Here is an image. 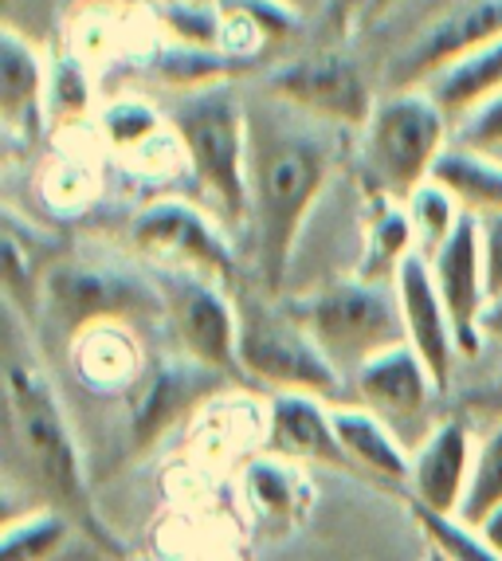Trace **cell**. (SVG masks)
I'll return each instance as SVG.
<instances>
[{"instance_id": "cell-1", "label": "cell", "mask_w": 502, "mask_h": 561, "mask_svg": "<svg viewBox=\"0 0 502 561\" xmlns=\"http://www.w3.org/2000/svg\"><path fill=\"white\" fill-rule=\"evenodd\" d=\"M330 173L334 138L326 134V122L271 94L248 106V220L255 236V272L271 295L287 279L298 236Z\"/></svg>"}, {"instance_id": "cell-2", "label": "cell", "mask_w": 502, "mask_h": 561, "mask_svg": "<svg viewBox=\"0 0 502 561\" xmlns=\"http://www.w3.org/2000/svg\"><path fill=\"white\" fill-rule=\"evenodd\" d=\"M4 401H9L12 444H16L32 483L47 495V506L64 511L75 530H83L91 542H99V550L122 558L126 553L122 542L94 511L83 451L75 444L56 385L24 334V314H16L12 307H4Z\"/></svg>"}, {"instance_id": "cell-3", "label": "cell", "mask_w": 502, "mask_h": 561, "mask_svg": "<svg viewBox=\"0 0 502 561\" xmlns=\"http://www.w3.org/2000/svg\"><path fill=\"white\" fill-rule=\"evenodd\" d=\"M452 138L456 126L424 87L385 91L362 130V169L369 188L404 205L424 181H432Z\"/></svg>"}, {"instance_id": "cell-4", "label": "cell", "mask_w": 502, "mask_h": 561, "mask_svg": "<svg viewBox=\"0 0 502 561\" xmlns=\"http://www.w3.org/2000/svg\"><path fill=\"white\" fill-rule=\"evenodd\" d=\"M185 165L228 220H248V106L232 83L185 91L169 106Z\"/></svg>"}, {"instance_id": "cell-5", "label": "cell", "mask_w": 502, "mask_h": 561, "mask_svg": "<svg viewBox=\"0 0 502 561\" xmlns=\"http://www.w3.org/2000/svg\"><path fill=\"white\" fill-rule=\"evenodd\" d=\"M287 307L295 310V319L310 330V337L342 377H354L365 362L409 342L392 283H369L354 275V279L326 283L315 295L287 302Z\"/></svg>"}, {"instance_id": "cell-6", "label": "cell", "mask_w": 502, "mask_h": 561, "mask_svg": "<svg viewBox=\"0 0 502 561\" xmlns=\"http://www.w3.org/2000/svg\"><path fill=\"white\" fill-rule=\"evenodd\" d=\"M240 307V365L248 385H271L275 393H310L322 401L342 397V374L322 354L290 307L251 295Z\"/></svg>"}, {"instance_id": "cell-7", "label": "cell", "mask_w": 502, "mask_h": 561, "mask_svg": "<svg viewBox=\"0 0 502 561\" xmlns=\"http://www.w3.org/2000/svg\"><path fill=\"white\" fill-rule=\"evenodd\" d=\"M44 310L59 327L83 334L99 322L166 319L158 279L111 260H56L44 279Z\"/></svg>"}, {"instance_id": "cell-8", "label": "cell", "mask_w": 502, "mask_h": 561, "mask_svg": "<svg viewBox=\"0 0 502 561\" xmlns=\"http://www.w3.org/2000/svg\"><path fill=\"white\" fill-rule=\"evenodd\" d=\"M153 279H158L166 322L178 337L181 354L232 377L236 385H248L240 365V307L228 299L224 283L201 272H181V267H161Z\"/></svg>"}, {"instance_id": "cell-9", "label": "cell", "mask_w": 502, "mask_h": 561, "mask_svg": "<svg viewBox=\"0 0 502 561\" xmlns=\"http://www.w3.org/2000/svg\"><path fill=\"white\" fill-rule=\"evenodd\" d=\"M260 91L326 126H350V130H365L373 106L381 99L373 94L369 76L345 47H318V51L271 67Z\"/></svg>"}, {"instance_id": "cell-10", "label": "cell", "mask_w": 502, "mask_h": 561, "mask_svg": "<svg viewBox=\"0 0 502 561\" xmlns=\"http://www.w3.org/2000/svg\"><path fill=\"white\" fill-rule=\"evenodd\" d=\"M130 243L161 267L201 272L216 283L236 279V248L213 216L181 197H158L130 220Z\"/></svg>"}, {"instance_id": "cell-11", "label": "cell", "mask_w": 502, "mask_h": 561, "mask_svg": "<svg viewBox=\"0 0 502 561\" xmlns=\"http://www.w3.org/2000/svg\"><path fill=\"white\" fill-rule=\"evenodd\" d=\"M232 377L216 374L208 365L193 362V357H166V362L146 365L141 381L130 393V440L138 451L153 448L178 428V424L193 421L196 412L208 409L228 393Z\"/></svg>"}, {"instance_id": "cell-12", "label": "cell", "mask_w": 502, "mask_h": 561, "mask_svg": "<svg viewBox=\"0 0 502 561\" xmlns=\"http://www.w3.org/2000/svg\"><path fill=\"white\" fill-rule=\"evenodd\" d=\"M502 36V0H447L417 39L389 64V91L424 87Z\"/></svg>"}, {"instance_id": "cell-13", "label": "cell", "mask_w": 502, "mask_h": 561, "mask_svg": "<svg viewBox=\"0 0 502 561\" xmlns=\"http://www.w3.org/2000/svg\"><path fill=\"white\" fill-rule=\"evenodd\" d=\"M432 279L440 287V299L447 307V319L456 330L459 357H475L483 350V310L491 302L483 272V236H479V216L464 213L459 228L447 236V243L429 260Z\"/></svg>"}, {"instance_id": "cell-14", "label": "cell", "mask_w": 502, "mask_h": 561, "mask_svg": "<svg viewBox=\"0 0 502 561\" xmlns=\"http://www.w3.org/2000/svg\"><path fill=\"white\" fill-rule=\"evenodd\" d=\"M397 299H400V319H404V334H409V346L424 357V365L436 377L440 393L452 385V369H456V330H452V319H447V307L440 299V287L432 279L429 260L420 252H412L409 260L400 263L397 279Z\"/></svg>"}, {"instance_id": "cell-15", "label": "cell", "mask_w": 502, "mask_h": 561, "mask_svg": "<svg viewBox=\"0 0 502 561\" xmlns=\"http://www.w3.org/2000/svg\"><path fill=\"white\" fill-rule=\"evenodd\" d=\"M263 448L267 456L295 459V463H322L345 468L342 444L334 428V404L310 393H275L263 412Z\"/></svg>"}, {"instance_id": "cell-16", "label": "cell", "mask_w": 502, "mask_h": 561, "mask_svg": "<svg viewBox=\"0 0 502 561\" xmlns=\"http://www.w3.org/2000/svg\"><path fill=\"white\" fill-rule=\"evenodd\" d=\"M354 389L362 397L365 409H373L381 421H420L429 412L432 397L440 393L436 377L424 365V357L400 342V346L385 350L373 362H365L354 374Z\"/></svg>"}, {"instance_id": "cell-17", "label": "cell", "mask_w": 502, "mask_h": 561, "mask_svg": "<svg viewBox=\"0 0 502 561\" xmlns=\"http://www.w3.org/2000/svg\"><path fill=\"white\" fill-rule=\"evenodd\" d=\"M471 463L475 448L467 436L464 421H440L436 428L420 440L417 456H412V503L429 506L436 515H459L471 483Z\"/></svg>"}, {"instance_id": "cell-18", "label": "cell", "mask_w": 502, "mask_h": 561, "mask_svg": "<svg viewBox=\"0 0 502 561\" xmlns=\"http://www.w3.org/2000/svg\"><path fill=\"white\" fill-rule=\"evenodd\" d=\"M315 483L303 463L279 456H255L243 463V503L251 518L271 538H287L315 511Z\"/></svg>"}, {"instance_id": "cell-19", "label": "cell", "mask_w": 502, "mask_h": 561, "mask_svg": "<svg viewBox=\"0 0 502 561\" xmlns=\"http://www.w3.org/2000/svg\"><path fill=\"white\" fill-rule=\"evenodd\" d=\"M47 114V64L16 28L0 32V122L9 138L36 141Z\"/></svg>"}, {"instance_id": "cell-20", "label": "cell", "mask_w": 502, "mask_h": 561, "mask_svg": "<svg viewBox=\"0 0 502 561\" xmlns=\"http://www.w3.org/2000/svg\"><path fill=\"white\" fill-rule=\"evenodd\" d=\"M71 365L99 393H130L146 374V354L126 322H99L71 337Z\"/></svg>"}, {"instance_id": "cell-21", "label": "cell", "mask_w": 502, "mask_h": 561, "mask_svg": "<svg viewBox=\"0 0 502 561\" xmlns=\"http://www.w3.org/2000/svg\"><path fill=\"white\" fill-rule=\"evenodd\" d=\"M0 243H4V307H12L16 314L44 307V279L52 272L56 240L32 220H24L16 208H4Z\"/></svg>"}, {"instance_id": "cell-22", "label": "cell", "mask_w": 502, "mask_h": 561, "mask_svg": "<svg viewBox=\"0 0 502 561\" xmlns=\"http://www.w3.org/2000/svg\"><path fill=\"white\" fill-rule=\"evenodd\" d=\"M334 428L338 444L354 468H365L369 476L389 479V483H409L412 456L397 440L389 421H381L365 404H334Z\"/></svg>"}, {"instance_id": "cell-23", "label": "cell", "mask_w": 502, "mask_h": 561, "mask_svg": "<svg viewBox=\"0 0 502 561\" xmlns=\"http://www.w3.org/2000/svg\"><path fill=\"white\" fill-rule=\"evenodd\" d=\"M424 91L444 106L452 126H459L467 114H475L502 91V36L452 64L447 71H440L432 83H424Z\"/></svg>"}, {"instance_id": "cell-24", "label": "cell", "mask_w": 502, "mask_h": 561, "mask_svg": "<svg viewBox=\"0 0 502 561\" xmlns=\"http://www.w3.org/2000/svg\"><path fill=\"white\" fill-rule=\"evenodd\" d=\"M417 252V232H412L409 208L392 197L373 193L369 220H365V240H362V263H357V279L369 283H392L400 272V263Z\"/></svg>"}, {"instance_id": "cell-25", "label": "cell", "mask_w": 502, "mask_h": 561, "mask_svg": "<svg viewBox=\"0 0 502 561\" xmlns=\"http://www.w3.org/2000/svg\"><path fill=\"white\" fill-rule=\"evenodd\" d=\"M432 181L452 193L471 216H494L502 213V158L494 153L467 150V146H447L444 158L436 161Z\"/></svg>"}, {"instance_id": "cell-26", "label": "cell", "mask_w": 502, "mask_h": 561, "mask_svg": "<svg viewBox=\"0 0 502 561\" xmlns=\"http://www.w3.org/2000/svg\"><path fill=\"white\" fill-rule=\"evenodd\" d=\"M404 208H409L412 232H417V252L424 255V260H432L447 243V236L459 228V220H464V205H459L440 181H424V185L404 201Z\"/></svg>"}, {"instance_id": "cell-27", "label": "cell", "mask_w": 502, "mask_h": 561, "mask_svg": "<svg viewBox=\"0 0 502 561\" xmlns=\"http://www.w3.org/2000/svg\"><path fill=\"white\" fill-rule=\"evenodd\" d=\"M494 511H502V421L494 428H487V436L475 448L471 483H467L459 518L479 530Z\"/></svg>"}, {"instance_id": "cell-28", "label": "cell", "mask_w": 502, "mask_h": 561, "mask_svg": "<svg viewBox=\"0 0 502 561\" xmlns=\"http://www.w3.org/2000/svg\"><path fill=\"white\" fill-rule=\"evenodd\" d=\"M75 530V523L56 511V506H44V511H28L24 518H12L4 526V550L0 561H47L59 546L67 542V534Z\"/></svg>"}, {"instance_id": "cell-29", "label": "cell", "mask_w": 502, "mask_h": 561, "mask_svg": "<svg viewBox=\"0 0 502 561\" xmlns=\"http://www.w3.org/2000/svg\"><path fill=\"white\" fill-rule=\"evenodd\" d=\"M412 518H417V526L429 538V550L444 553L447 561H502L483 538V530L467 526L459 515H436L429 506L412 503Z\"/></svg>"}, {"instance_id": "cell-30", "label": "cell", "mask_w": 502, "mask_h": 561, "mask_svg": "<svg viewBox=\"0 0 502 561\" xmlns=\"http://www.w3.org/2000/svg\"><path fill=\"white\" fill-rule=\"evenodd\" d=\"M87 106H91V79H87V67L75 56L59 59L56 67H47V114L75 122V118H83Z\"/></svg>"}, {"instance_id": "cell-31", "label": "cell", "mask_w": 502, "mask_h": 561, "mask_svg": "<svg viewBox=\"0 0 502 561\" xmlns=\"http://www.w3.org/2000/svg\"><path fill=\"white\" fill-rule=\"evenodd\" d=\"M94 193H99V178L87 161L64 158L44 173V197L59 213H79V208L91 205Z\"/></svg>"}, {"instance_id": "cell-32", "label": "cell", "mask_w": 502, "mask_h": 561, "mask_svg": "<svg viewBox=\"0 0 502 561\" xmlns=\"http://www.w3.org/2000/svg\"><path fill=\"white\" fill-rule=\"evenodd\" d=\"M224 9H232L236 16H243L251 28L260 32L263 44H275V39H287L298 32L303 16H298L295 4L287 0H224Z\"/></svg>"}, {"instance_id": "cell-33", "label": "cell", "mask_w": 502, "mask_h": 561, "mask_svg": "<svg viewBox=\"0 0 502 561\" xmlns=\"http://www.w3.org/2000/svg\"><path fill=\"white\" fill-rule=\"evenodd\" d=\"M456 146L479 153H502V91L494 94L491 103H483L475 114H467L456 126Z\"/></svg>"}, {"instance_id": "cell-34", "label": "cell", "mask_w": 502, "mask_h": 561, "mask_svg": "<svg viewBox=\"0 0 502 561\" xmlns=\"http://www.w3.org/2000/svg\"><path fill=\"white\" fill-rule=\"evenodd\" d=\"M479 236H483V272L487 295H502V213L479 216Z\"/></svg>"}, {"instance_id": "cell-35", "label": "cell", "mask_w": 502, "mask_h": 561, "mask_svg": "<svg viewBox=\"0 0 502 561\" xmlns=\"http://www.w3.org/2000/svg\"><path fill=\"white\" fill-rule=\"evenodd\" d=\"M373 0H326V32L334 39H350L362 24H369Z\"/></svg>"}, {"instance_id": "cell-36", "label": "cell", "mask_w": 502, "mask_h": 561, "mask_svg": "<svg viewBox=\"0 0 502 561\" xmlns=\"http://www.w3.org/2000/svg\"><path fill=\"white\" fill-rule=\"evenodd\" d=\"M479 330H483V342H494V346L502 350V295H494V299L487 302Z\"/></svg>"}, {"instance_id": "cell-37", "label": "cell", "mask_w": 502, "mask_h": 561, "mask_svg": "<svg viewBox=\"0 0 502 561\" xmlns=\"http://www.w3.org/2000/svg\"><path fill=\"white\" fill-rule=\"evenodd\" d=\"M479 530H483V538H487V542H491V550L502 558V511H494V515L487 518V523L479 526Z\"/></svg>"}, {"instance_id": "cell-38", "label": "cell", "mask_w": 502, "mask_h": 561, "mask_svg": "<svg viewBox=\"0 0 502 561\" xmlns=\"http://www.w3.org/2000/svg\"><path fill=\"white\" fill-rule=\"evenodd\" d=\"M389 4H392V0H373V9H369V24H373V20H381Z\"/></svg>"}, {"instance_id": "cell-39", "label": "cell", "mask_w": 502, "mask_h": 561, "mask_svg": "<svg viewBox=\"0 0 502 561\" xmlns=\"http://www.w3.org/2000/svg\"><path fill=\"white\" fill-rule=\"evenodd\" d=\"M424 561H447V558H444V553H436V550H429V558H424Z\"/></svg>"}, {"instance_id": "cell-40", "label": "cell", "mask_w": 502, "mask_h": 561, "mask_svg": "<svg viewBox=\"0 0 502 561\" xmlns=\"http://www.w3.org/2000/svg\"><path fill=\"white\" fill-rule=\"evenodd\" d=\"M494 404H499V412H502V393H499V401H494Z\"/></svg>"}, {"instance_id": "cell-41", "label": "cell", "mask_w": 502, "mask_h": 561, "mask_svg": "<svg viewBox=\"0 0 502 561\" xmlns=\"http://www.w3.org/2000/svg\"><path fill=\"white\" fill-rule=\"evenodd\" d=\"M494 158H502V153H494Z\"/></svg>"}, {"instance_id": "cell-42", "label": "cell", "mask_w": 502, "mask_h": 561, "mask_svg": "<svg viewBox=\"0 0 502 561\" xmlns=\"http://www.w3.org/2000/svg\"><path fill=\"white\" fill-rule=\"evenodd\" d=\"M440 4H447V0H440Z\"/></svg>"}]
</instances>
